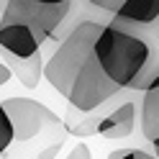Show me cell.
<instances>
[{
    "label": "cell",
    "mask_w": 159,
    "mask_h": 159,
    "mask_svg": "<svg viewBox=\"0 0 159 159\" xmlns=\"http://www.w3.org/2000/svg\"><path fill=\"white\" fill-rule=\"evenodd\" d=\"M3 54V52H0ZM3 62H8L11 67V72L21 80V85L28 87V90H34L39 85V80L44 75V59H41V52L28 57V59H18V57H11V54H3Z\"/></svg>",
    "instance_id": "obj_7"
},
{
    "label": "cell",
    "mask_w": 159,
    "mask_h": 159,
    "mask_svg": "<svg viewBox=\"0 0 159 159\" xmlns=\"http://www.w3.org/2000/svg\"><path fill=\"white\" fill-rule=\"evenodd\" d=\"M11 77H13V72H11V67H8V64L3 62V59H0V87L11 82Z\"/></svg>",
    "instance_id": "obj_13"
},
{
    "label": "cell",
    "mask_w": 159,
    "mask_h": 159,
    "mask_svg": "<svg viewBox=\"0 0 159 159\" xmlns=\"http://www.w3.org/2000/svg\"><path fill=\"white\" fill-rule=\"evenodd\" d=\"M93 8H98V11H103V13H108V16H113L118 8L123 5V0H87Z\"/></svg>",
    "instance_id": "obj_10"
},
{
    "label": "cell",
    "mask_w": 159,
    "mask_h": 159,
    "mask_svg": "<svg viewBox=\"0 0 159 159\" xmlns=\"http://www.w3.org/2000/svg\"><path fill=\"white\" fill-rule=\"evenodd\" d=\"M93 54L103 75L121 90L144 93L159 82V44L144 31L108 21L93 44Z\"/></svg>",
    "instance_id": "obj_1"
},
{
    "label": "cell",
    "mask_w": 159,
    "mask_h": 159,
    "mask_svg": "<svg viewBox=\"0 0 159 159\" xmlns=\"http://www.w3.org/2000/svg\"><path fill=\"white\" fill-rule=\"evenodd\" d=\"M59 152H62V139H57V141H52L46 149H41V152L36 154V159H57Z\"/></svg>",
    "instance_id": "obj_12"
},
{
    "label": "cell",
    "mask_w": 159,
    "mask_h": 159,
    "mask_svg": "<svg viewBox=\"0 0 159 159\" xmlns=\"http://www.w3.org/2000/svg\"><path fill=\"white\" fill-rule=\"evenodd\" d=\"M149 146H152V149H149V152H152V154H154V157L159 159V139H154V141L149 144Z\"/></svg>",
    "instance_id": "obj_14"
},
{
    "label": "cell",
    "mask_w": 159,
    "mask_h": 159,
    "mask_svg": "<svg viewBox=\"0 0 159 159\" xmlns=\"http://www.w3.org/2000/svg\"><path fill=\"white\" fill-rule=\"evenodd\" d=\"M34 3H44V5H59V3H69V0H34Z\"/></svg>",
    "instance_id": "obj_15"
},
{
    "label": "cell",
    "mask_w": 159,
    "mask_h": 159,
    "mask_svg": "<svg viewBox=\"0 0 159 159\" xmlns=\"http://www.w3.org/2000/svg\"><path fill=\"white\" fill-rule=\"evenodd\" d=\"M41 39H39L28 26L18 21H3L0 18V52L18 59H28L41 52Z\"/></svg>",
    "instance_id": "obj_5"
},
{
    "label": "cell",
    "mask_w": 159,
    "mask_h": 159,
    "mask_svg": "<svg viewBox=\"0 0 159 159\" xmlns=\"http://www.w3.org/2000/svg\"><path fill=\"white\" fill-rule=\"evenodd\" d=\"M108 159H157L149 149H131V146H126V149H116V152L108 154Z\"/></svg>",
    "instance_id": "obj_9"
},
{
    "label": "cell",
    "mask_w": 159,
    "mask_h": 159,
    "mask_svg": "<svg viewBox=\"0 0 159 159\" xmlns=\"http://www.w3.org/2000/svg\"><path fill=\"white\" fill-rule=\"evenodd\" d=\"M69 11H72V0L59 3V5H44V3H34V0H5V8H3L0 18L28 26L41 41H46L67 21Z\"/></svg>",
    "instance_id": "obj_2"
},
{
    "label": "cell",
    "mask_w": 159,
    "mask_h": 159,
    "mask_svg": "<svg viewBox=\"0 0 159 159\" xmlns=\"http://www.w3.org/2000/svg\"><path fill=\"white\" fill-rule=\"evenodd\" d=\"M139 128L149 144L159 139V82L152 85L149 90L141 93V103H139Z\"/></svg>",
    "instance_id": "obj_6"
},
{
    "label": "cell",
    "mask_w": 159,
    "mask_h": 159,
    "mask_svg": "<svg viewBox=\"0 0 159 159\" xmlns=\"http://www.w3.org/2000/svg\"><path fill=\"white\" fill-rule=\"evenodd\" d=\"M13 144V126H11V118L5 116L3 105H0V154H5Z\"/></svg>",
    "instance_id": "obj_8"
},
{
    "label": "cell",
    "mask_w": 159,
    "mask_h": 159,
    "mask_svg": "<svg viewBox=\"0 0 159 159\" xmlns=\"http://www.w3.org/2000/svg\"><path fill=\"white\" fill-rule=\"evenodd\" d=\"M118 95L113 98V103L108 105V111L100 116V123H98V136L113 139V141L134 134V128H136V111H139V103L131 100V98H123L121 103H116Z\"/></svg>",
    "instance_id": "obj_4"
},
{
    "label": "cell",
    "mask_w": 159,
    "mask_h": 159,
    "mask_svg": "<svg viewBox=\"0 0 159 159\" xmlns=\"http://www.w3.org/2000/svg\"><path fill=\"white\" fill-rule=\"evenodd\" d=\"M64 159H93V154H90V146H87L85 141H77V144L72 146V152H69Z\"/></svg>",
    "instance_id": "obj_11"
},
{
    "label": "cell",
    "mask_w": 159,
    "mask_h": 159,
    "mask_svg": "<svg viewBox=\"0 0 159 159\" xmlns=\"http://www.w3.org/2000/svg\"><path fill=\"white\" fill-rule=\"evenodd\" d=\"M5 116L11 118V126H13V141L16 144H26L31 139L41 136L46 128H57L62 126V121L49 111L44 103H36L31 98H5L0 100Z\"/></svg>",
    "instance_id": "obj_3"
}]
</instances>
